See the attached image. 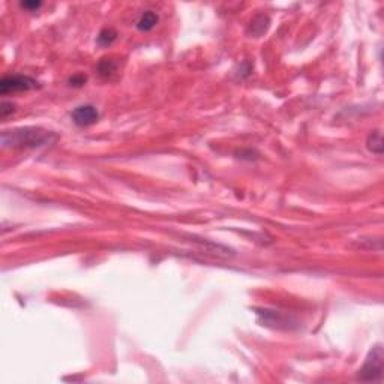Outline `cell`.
Returning a JSON list of instances; mask_svg holds the SVG:
<instances>
[{"label": "cell", "mask_w": 384, "mask_h": 384, "mask_svg": "<svg viewBox=\"0 0 384 384\" xmlns=\"http://www.w3.org/2000/svg\"><path fill=\"white\" fill-rule=\"evenodd\" d=\"M56 140V134L41 128H20L14 131H5L2 134L3 147L14 149H35L50 144Z\"/></svg>", "instance_id": "1"}, {"label": "cell", "mask_w": 384, "mask_h": 384, "mask_svg": "<svg viewBox=\"0 0 384 384\" xmlns=\"http://www.w3.org/2000/svg\"><path fill=\"white\" fill-rule=\"evenodd\" d=\"M381 378H383V348L381 345H377L375 348H372L363 368L359 371L357 380L374 383V381H381Z\"/></svg>", "instance_id": "2"}, {"label": "cell", "mask_w": 384, "mask_h": 384, "mask_svg": "<svg viewBox=\"0 0 384 384\" xmlns=\"http://www.w3.org/2000/svg\"><path fill=\"white\" fill-rule=\"evenodd\" d=\"M38 87V81L24 75H11L0 81V93L6 95L11 92H24Z\"/></svg>", "instance_id": "3"}, {"label": "cell", "mask_w": 384, "mask_h": 384, "mask_svg": "<svg viewBox=\"0 0 384 384\" xmlns=\"http://www.w3.org/2000/svg\"><path fill=\"white\" fill-rule=\"evenodd\" d=\"M99 113L93 105H81L72 111V120L77 126H90L96 123Z\"/></svg>", "instance_id": "4"}, {"label": "cell", "mask_w": 384, "mask_h": 384, "mask_svg": "<svg viewBox=\"0 0 384 384\" xmlns=\"http://www.w3.org/2000/svg\"><path fill=\"white\" fill-rule=\"evenodd\" d=\"M158 20H159V18H158L156 12H153V11H146V12L141 14L140 20L137 21V29L141 30V32H149V30H152V29L158 24Z\"/></svg>", "instance_id": "5"}, {"label": "cell", "mask_w": 384, "mask_h": 384, "mask_svg": "<svg viewBox=\"0 0 384 384\" xmlns=\"http://www.w3.org/2000/svg\"><path fill=\"white\" fill-rule=\"evenodd\" d=\"M267 27H269V18L264 17V15H258L251 21V26H249L248 32L254 36H260L267 30Z\"/></svg>", "instance_id": "6"}, {"label": "cell", "mask_w": 384, "mask_h": 384, "mask_svg": "<svg viewBox=\"0 0 384 384\" xmlns=\"http://www.w3.org/2000/svg\"><path fill=\"white\" fill-rule=\"evenodd\" d=\"M366 144H368V149H369L372 153L381 155V153H383V137H381V132H380V131L371 132V134L368 135Z\"/></svg>", "instance_id": "7"}, {"label": "cell", "mask_w": 384, "mask_h": 384, "mask_svg": "<svg viewBox=\"0 0 384 384\" xmlns=\"http://www.w3.org/2000/svg\"><path fill=\"white\" fill-rule=\"evenodd\" d=\"M117 38V33L113 29H104L99 35H98V44L102 47H108L111 45Z\"/></svg>", "instance_id": "8"}, {"label": "cell", "mask_w": 384, "mask_h": 384, "mask_svg": "<svg viewBox=\"0 0 384 384\" xmlns=\"http://www.w3.org/2000/svg\"><path fill=\"white\" fill-rule=\"evenodd\" d=\"M116 68H117V63L113 62L111 59H105L98 65V71L102 77H110L111 74L116 72Z\"/></svg>", "instance_id": "9"}, {"label": "cell", "mask_w": 384, "mask_h": 384, "mask_svg": "<svg viewBox=\"0 0 384 384\" xmlns=\"http://www.w3.org/2000/svg\"><path fill=\"white\" fill-rule=\"evenodd\" d=\"M15 111V105L12 102H3L2 104V117H8L9 113H14Z\"/></svg>", "instance_id": "10"}, {"label": "cell", "mask_w": 384, "mask_h": 384, "mask_svg": "<svg viewBox=\"0 0 384 384\" xmlns=\"http://www.w3.org/2000/svg\"><path fill=\"white\" fill-rule=\"evenodd\" d=\"M69 83H71V86L80 87V86H83L86 83V77L84 75H74V77H71Z\"/></svg>", "instance_id": "11"}, {"label": "cell", "mask_w": 384, "mask_h": 384, "mask_svg": "<svg viewBox=\"0 0 384 384\" xmlns=\"http://www.w3.org/2000/svg\"><path fill=\"white\" fill-rule=\"evenodd\" d=\"M41 6H42V3H41V2H23V3H21V8L29 9V11L38 9V8H41Z\"/></svg>", "instance_id": "12"}]
</instances>
